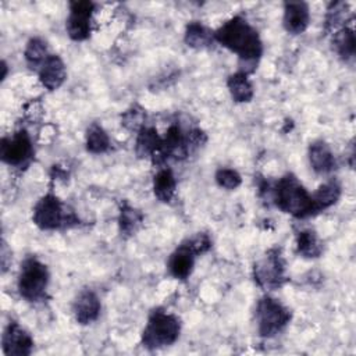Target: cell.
Instances as JSON below:
<instances>
[{
    "label": "cell",
    "mask_w": 356,
    "mask_h": 356,
    "mask_svg": "<svg viewBox=\"0 0 356 356\" xmlns=\"http://www.w3.org/2000/svg\"><path fill=\"white\" fill-rule=\"evenodd\" d=\"M214 39L238 54L241 72L250 74L256 70L263 53V44L257 31L245 18L238 15L222 24L214 32Z\"/></svg>",
    "instance_id": "1"
},
{
    "label": "cell",
    "mask_w": 356,
    "mask_h": 356,
    "mask_svg": "<svg viewBox=\"0 0 356 356\" xmlns=\"http://www.w3.org/2000/svg\"><path fill=\"white\" fill-rule=\"evenodd\" d=\"M273 197L278 209L293 217L305 218L317 213L313 196L292 174H286L278 179L273 188Z\"/></svg>",
    "instance_id": "2"
},
{
    "label": "cell",
    "mask_w": 356,
    "mask_h": 356,
    "mask_svg": "<svg viewBox=\"0 0 356 356\" xmlns=\"http://www.w3.org/2000/svg\"><path fill=\"white\" fill-rule=\"evenodd\" d=\"M181 332V323L177 316L154 310L147 320L142 334V345L147 349H159L172 345Z\"/></svg>",
    "instance_id": "3"
},
{
    "label": "cell",
    "mask_w": 356,
    "mask_h": 356,
    "mask_svg": "<svg viewBox=\"0 0 356 356\" xmlns=\"http://www.w3.org/2000/svg\"><path fill=\"white\" fill-rule=\"evenodd\" d=\"M49 284L47 267L35 257L26 259L21 264L18 275V291L28 302H39L46 298Z\"/></svg>",
    "instance_id": "4"
},
{
    "label": "cell",
    "mask_w": 356,
    "mask_h": 356,
    "mask_svg": "<svg viewBox=\"0 0 356 356\" xmlns=\"http://www.w3.org/2000/svg\"><path fill=\"white\" fill-rule=\"evenodd\" d=\"M291 312L277 299L264 296L256 306L257 331L264 338H271L280 334L289 323Z\"/></svg>",
    "instance_id": "5"
},
{
    "label": "cell",
    "mask_w": 356,
    "mask_h": 356,
    "mask_svg": "<svg viewBox=\"0 0 356 356\" xmlns=\"http://www.w3.org/2000/svg\"><path fill=\"white\" fill-rule=\"evenodd\" d=\"M33 222L42 229H56L70 222H76V217L53 193H47L33 207Z\"/></svg>",
    "instance_id": "6"
},
{
    "label": "cell",
    "mask_w": 356,
    "mask_h": 356,
    "mask_svg": "<svg viewBox=\"0 0 356 356\" xmlns=\"http://www.w3.org/2000/svg\"><path fill=\"white\" fill-rule=\"evenodd\" d=\"M254 281L263 289H278L285 282V263L278 249H271L254 264Z\"/></svg>",
    "instance_id": "7"
},
{
    "label": "cell",
    "mask_w": 356,
    "mask_h": 356,
    "mask_svg": "<svg viewBox=\"0 0 356 356\" xmlns=\"http://www.w3.org/2000/svg\"><path fill=\"white\" fill-rule=\"evenodd\" d=\"M0 157L13 167L28 165L33 157V146L25 129H19L13 136H6L0 142Z\"/></svg>",
    "instance_id": "8"
},
{
    "label": "cell",
    "mask_w": 356,
    "mask_h": 356,
    "mask_svg": "<svg viewBox=\"0 0 356 356\" xmlns=\"http://www.w3.org/2000/svg\"><path fill=\"white\" fill-rule=\"evenodd\" d=\"M95 4L90 1L70 3V15L67 18V32L72 40H85L90 35V18Z\"/></svg>",
    "instance_id": "9"
},
{
    "label": "cell",
    "mask_w": 356,
    "mask_h": 356,
    "mask_svg": "<svg viewBox=\"0 0 356 356\" xmlns=\"http://www.w3.org/2000/svg\"><path fill=\"white\" fill-rule=\"evenodd\" d=\"M3 352L10 356H28L33 349V339L19 327L18 323H10L1 338Z\"/></svg>",
    "instance_id": "10"
},
{
    "label": "cell",
    "mask_w": 356,
    "mask_h": 356,
    "mask_svg": "<svg viewBox=\"0 0 356 356\" xmlns=\"http://www.w3.org/2000/svg\"><path fill=\"white\" fill-rule=\"evenodd\" d=\"M310 21L309 7L303 1H286L284 4L282 24L286 32L299 35L306 31Z\"/></svg>",
    "instance_id": "11"
},
{
    "label": "cell",
    "mask_w": 356,
    "mask_h": 356,
    "mask_svg": "<svg viewBox=\"0 0 356 356\" xmlns=\"http://www.w3.org/2000/svg\"><path fill=\"white\" fill-rule=\"evenodd\" d=\"M65 78L67 71L64 61L57 54H49L39 68L40 83L49 90H56L64 83Z\"/></svg>",
    "instance_id": "12"
},
{
    "label": "cell",
    "mask_w": 356,
    "mask_h": 356,
    "mask_svg": "<svg viewBox=\"0 0 356 356\" xmlns=\"http://www.w3.org/2000/svg\"><path fill=\"white\" fill-rule=\"evenodd\" d=\"M196 253L188 241L181 243L168 259V271L178 280H185L191 275L195 264Z\"/></svg>",
    "instance_id": "13"
},
{
    "label": "cell",
    "mask_w": 356,
    "mask_h": 356,
    "mask_svg": "<svg viewBox=\"0 0 356 356\" xmlns=\"http://www.w3.org/2000/svg\"><path fill=\"white\" fill-rule=\"evenodd\" d=\"M100 309H102V305L97 295L89 289L83 291L78 295L74 303L75 320L82 325L90 324L99 317Z\"/></svg>",
    "instance_id": "14"
},
{
    "label": "cell",
    "mask_w": 356,
    "mask_h": 356,
    "mask_svg": "<svg viewBox=\"0 0 356 356\" xmlns=\"http://www.w3.org/2000/svg\"><path fill=\"white\" fill-rule=\"evenodd\" d=\"M309 161L312 168L318 174H328L335 168V157L330 146L323 140H317L310 145Z\"/></svg>",
    "instance_id": "15"
},
{
    "label": "cell",
    "mask_w": 356,
    "mask_h": 356,
    "mask_svg": "<svg viewBox=\"0 0 356 356\" xmlns=\"http://www.w3.org/2000/svg\"><path fill=\"white\" fill-rule=\"evenodd\" d=\"M163 138L152 127H143L136 138L135 152L139 157H154L161 149Z\"/></svg>",
    "instance_id": "16"
},
{
    "label": "cell",
    "mask_w": 356,
    "mask_h": 356,
    "mask_svg": "<svg viewBox=\"0 0 356 356\" xmlns=\"http://www.w3.org/2000/svg\"><path fill=\"white\" fill-rule=\"evenodd\" d=\"M214 32L200 22H191L185 31V43L192 49H209L214 43Z\"/></svg>",
    "instance_id": "17"
},
{
    "label": "cell",
    "mask_w": 356,
    "mask_h": 356,
    "mask_svg": "<svg viewBox=\"0 0 356 356\" xmlns=\"http://www.w3.org/2000/svg\"><path fill=\"white\" fill-rule=\"evenodd\" d=\"M227 86L229 89L231 97L236 103H248L253 97V86L248 79V74L245 72H235L229 75L227 81Z\"/></svg>",
    "instance_id": "18"
},
{
    "label": "cell",
    "mask_w": 356,
    "mask_h": 356,
    "mask_svg": "<svg viewBox=\"0 0 356 356\" xmlns=\"http://www.w3.org/2000/svg\"><path fill=\"white\" fill-rule=\"evenodd\" d=\"M177 181L170 168L160 170L153 179V192L160 202H170L175 193Z\"/></svg>",
    "instance_id": "19"
},
{
    "label": "cell",
    "mask_w": 356,
    "mask_h": 356,
    "mask_svg": "<svg viewBox=\"0 0 356 356\" xmlns=\"http://www.w3.org/2000/svg\"><path fill=\"white\" fill-rule=\"evenodd\" d=\"M312 196L314 200L316 210L317 213H320L338 202L341 196V186L337 181H330L323 184Z\"/></svg>",
    "instance_id": "20"
},
{
    "label": "cell",
    "mask_w": 356,
    "mask_h": 356,
    "mask_svg": "<svg viewBox=\"0 0 356 356\" xmlns=\"http://www.w3.org/2000/svg\"><path fill=\"white\" fill-rule=\"evenodd\" d=\"M296 250L303 257L314 259L321 254L323 243L314 231L305 229L300 231L296 236Z\"/></svg>",
    "instance_id": "21"
},
{
    "label": "cell",
    "mask_w": 356,
    "mask_h": 356,
    "mask_svg": "<svg viewBox=\"0 0 356 356\" xmlns=\"http://www.w3.org/2000/svg\"><path fill=\"white\" fill-rule=\"evenodd\" d=\"M332 49L337 54L343 58L349 60L355 56L356 50V39L352 28H341L332 38Z\"/></svg>",
    "instance_id": "22"
},
{
    "label": "cell",
    "mask_w": 356,
    "mask_h": 356,
    "mask_svg": "<svg viewBox=\"0 0 356 356\" xmlns=\"http://www.w3.org/2000/svg\"><path fill=\"white\" fill-rule=\"evenodd\" d=\"M110 147V138L99 124H92L86 131V149L90 153L100 154Z\"/></svg>",
    "instance_id": "23"
},
{
    "label": "cell",
    "mask_w": 356,
    "mask_h": 356,
    "mask_svg": "<svg viewBox=\"0 0 356 356\" xmlns=\"http://www.w3.org/2000/svg\"><path fill=\"white\" fill-rule=\"evenodd\" d=\"M142 221H143V216L139 210L128 204L121 206L118 222H120V231L124 235H134L142 225Z\"/></svg>",
    "instance_id": "24"
},
{
    "label": "cell",
    "mask_w": 356,
    "mask_h": 356,
    "mask_svg": "<svg viewBox=\"0 0 356 356\" xmlns=\"http://www.w3.org/2000/svg\"><path fill=\"white\" fill-rule=\"evenodd\" d=\"M24 54H25V60H26L28 65H31V68L38 67V65L40 67L43 64V61L49 57L46 42L39 38H32L28 42Z\"/></svg>",
    "instance_id": "25"
},
{
    "label": "cell",
    "mask_w": 356,
    "mask_h": 356,
    "mask_svg": "<svg viewBox=\"0 0 356 356\" xmlns=\"http://www.w3.org/2000/svg\"><path fill=\"white\" fill-rule=\"evenodd\" d=\"M145 118H146L145 110L140 106L135 104L122 114L121 124L129 131H138L139 132L145 127Z\"/></svg>",
    "instance_id": "26"
},
{
    "label": "cell",
    "mask_w": 356,
    "mask_h": 356,
    "mask_svg": "<svg viewBox=\"0 0 356 356\" xmlns=\"http://www.w3.org/2000/svg\"><path fill=\"white\" fill-rule=\"evenodd\" d=\"M216 182L218 184V186L232 191L241 185L242 178L238 174V171L232 168H220L216 172Z\"/></svg>",
    "instance_id": "27"
}]
</instances>
